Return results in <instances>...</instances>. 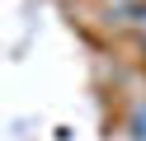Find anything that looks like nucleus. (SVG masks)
I'll list each match as a JSON object with an SVG mask.
<instances>
[{
  "instance_id": "1",
  "label": "nucleus",
  "mask_w": 146,
  "mask_h": 141,
  "mask_svg": "<svg viewBox=\"0 0 146 141\" xmlns=\"http://www.w3.org/2000/svg\"><path fill=\"white\" fill-rule=\"evenodd\" d=\"M118 14V24H127L137 33V47H141V56H146V0H137V5H108V19Z\"/></svg>"
},
{
  "instance_id": "2",
  "label": "nucleus",
  "mask_w": 146,
  "mask_h": 141,
  "mask_svg": "<svg viewBox=\"0 0 146 141\" xmlns=\"http://www.w3.org/2000/svg\"><path fill=\"white\" fill-rule=\"evenodd\" d=\"M123 136L127 141H146V99H132V108L123 113Z\"/></svg>"
},
{
  "instance_id": "3",
  "label": "nucleus",
  "mask_w": 146,
  "mask_h": 141,
  "mask_svg": "<svg viewBox=\"0 0 146 141\" xmlns=\"http://www.w3.org/2000/svg\"><path fill=\"white\" fill-rule=\"evenodd\" d=\"M104 5H137V0H104Z\"/></svg>"
}]
</instances>
